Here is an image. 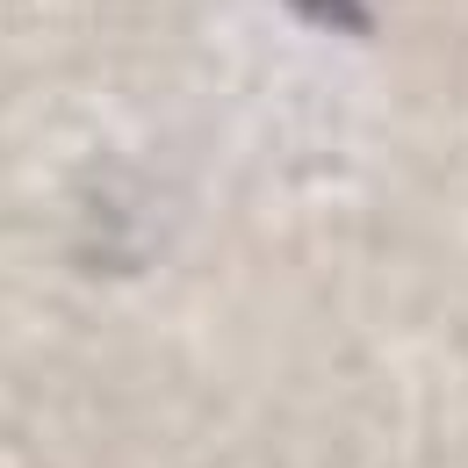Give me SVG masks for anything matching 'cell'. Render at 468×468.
I'll list each match as a JSON object with an SVG mask.
<instances>
[{
  "mask_svg": "<svg viewBox=\"0 0 468 468\" xmlns=\"http://www.w3.org/2000/svg\"><path fill=\"white\" fill-rule=\"evenodd\" d=\"M303 22H324V29H346V37H367L375 29V15H367V0H289Z\"/></svg>",
  "mask_w": 468,
  "mask_h": 468,
  "instance_id": "1",
  "label": "cell"
}]
</instances>
